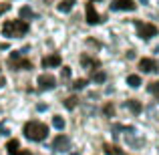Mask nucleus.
Masks as SVG:
<instances>
[{
	"label": "nucleus",
	"mask_w": 159,
	"mask_h": 155,
	"mask_svg": "<svg viewBox=\"0 0 159 155\" xmlns=\"http://www.w3.org/2000/svg\"><path fill=\"white\" fill-rule=\"evenodd\" d=\"M22 131L30 141H43L48 135V127L44 123H40V121H28V123H24Z\"/></svg>",
	"instance_id": "f257e3e1"
},
{
	"label": "nucleus",
	"mask_w": 159,
	"mask_h": 155,
	"mask_svg": "<svg viewBox=\"0 0 159 155\" xmlns=\"http://www.w3.org/2000/svg\"><path fill=\"white\" fill-rule=\"evenodd\" d=\"M28 32V22L26 20H6L2 26V34L8 39H16V36H24Z\"/></svg>",
	"instance_id": "f03ea898"
},
{
	"label": "nucleus",
	"mask_w": 159,
	"mask_h": 155,
	"mask_svg": "<svg viewBox=\"0 0 159 155\" xmlns=\"http://www.w3.org/2000/svg\"><path fill=\"white\" fill-rule=\"evenodd\" d=\"M8 66H12V71H28L32 69V62L28 58H24L20 52H12L8 57Z\"/></svg>",
	"instance_id": "7ed1b4c3"
},
{
	"label": "nucleus",
	"mask_w": 159,
	"mask_h": 155,
	"mask_svg": "<svg viewBox=\"0 0 159 155\" xmlns=\"http://www.w3.org/2000/svg\"><path fill=\"white\" fill-rule=\"evenodd\" d=\"M135 28H137V34H139L143 40H149V39H153V36H157V32H159L155 24L141 22V20H135Z\"/></svg>",
	"instance_id": "20e7f679"
},
{
	"label": "nucleus",
	"mask_w": 159,
	"mask_h": 155,
	"mask_svg": "<svg viewBox=\"0 0 159 155\" xmlns=\"http://www.w3.org/2000/svg\"><path fill=\"white\" fill-rule=\"evenodd\" d=\"M54 83H57V79L52 77V75H40L39 77V89L40 91H51V89H54Z\"/></svg>",
	"instance_id": "39448f33"
},
{
	"label": "nucleus",
	"mask_w": 159,
	"mask_h": 155,
	"mask_svg": "<svg viewBox=\"0 0 159 155\" xmlns=\"http://www.w3.org/2000/svg\"><path fill=\"white\" fill-rule=\"evenodd\" d=\"M137 4L133 0H113L111 2V10H135Z\"/></svg>",
	"instance_id": "423d86ee"
},
{
	"label": "nucleus",
	"mask_w": 159,
	"mask_h": 155,
	"mask_svg": "<svg viewBox=\"0 0 159 155\" xmlns=\"http://www.w3.org/2000/svg\"><path fill=\"white\" fill-rule=\"evenodd\" d=\"M52 147L57 149V151H69V147H70V139L66 135H58L57 139L52 141Z\"/></svg>",
	"instance_id": "0eeeda50"
},
{
	"label": "nucleus",
	"mask_w": 159,
	"mask_h": 155,
	"mask_svg": "<svg viewBox=\"0 0 159 155\" xmlns=\"http://www.w3.org/2000/svg\"><path fill=\"white\" fill-rule=\"evenodd\" d=\"M61 54H48L43 58V66L44 69H51V66H61Z\"/></svg>",
	"instance_id": "6e6552de"
},
{
	"label": "nucleus",
	"mask_w": 159,
	"mask_h": 155,
	"mask_svg": "<svg viewBox=\"0 0 159 155\" xmlns=\"http://www.w3.org/2000/svg\"><path fill=\"white\" fill-rule=\"evenodd\" d=\"M87 22H89V24H97L99 22V12L95 10V4L93 2L87 4Z\"/></svg>",
	"instance_id": "1a4fd4ad"
},
{
	"label": "nucleus",
	"mask_w": 159,
	"mask_h": 155,
	"mask_svg": "<svg viewBox=\"0 0 159 155\" xmlns=\"http://www.w3.org/2000/svg\"><path fill=\"white\" fill-rule=\"evenodd\" d=\"M139 69L143 71V73H151V71H157V65L153 58H141L139 61Z\"/></svg>",
	"instance_id": "9d476101"
},
{
	"label": "nucleus",
	"mask_w": 159,
	"mask_h": 155,
	"mask_svg": "<svg viewBox=\"0 0 159 155\" xmlns=\"http://www.w3.org/2000/svg\"><path fill=\"white\" fill-rule=\"evenodd\" d=\"M125 107H127L129 111L133 113V115H139L141 109H143V107H141V103H139V101H135V99H129V101H125Z\"/></svg>",
	"instance_id": "9b49d317"
},
{
	"label": "nucleus",
	"mask_w": 159,
	"mask_h": 155,
	"mask_svg": "<svg viewBox=\"0 0 159 155\" xmlns=\"http://www.w3.org/2000/svg\"><path fill=\"white\" fill-rule=\"evenodd\" d=\"M20 151V143H18V139H10L6 143V153L8 155H18Z\"/></svg>",
	"instance_id": "f8f14e48"
},
{
	"label": "nucleus",
	"mask_w": 159,
	"mask_h": 155,
	"mask_svg": "<svg viewBox=\"0 0 159 155\" xmlns=\"http://www.w3.org/2000/svg\"><path fill=\"white\" fill-rule=\"evenodd\" d=\"M73 6H75V0H61V2L57 4L58 12H70V10H73Z\"/></svg>",
	"instance_id": "ddd939ff"
},
{
	"label": "nucleus",
	"mask_w": 159,
	"mask_h": 155,
	"mask_svg": "<svg viewBox=\"0 0 159 155\" xmlns=\"http://www.w3.org/2000/svg\"><path fill=\"white\" fill-rule=\"evenodd\" d=\"M127 85L133 87V89H137V87L141 85V77H139V75H129V77H127Z\"/></svg>",
	"instance_id": "4468645a"
},
{
	"label": "nucleus",
	"mask_w": 159,
	"mask_h": 155,
	"mask_svg": "<svg viewBox=\"0 0 159 155\" xmlns=\"http://www.w3.org/2000/svg\"><path fill=\"white\" fill-rule=\"evenodd\" d=\"M81 62L87 66V69H95V66H99V61H95V58H89V57H81Z\"/></svg>",
	"instance_id": "2eb2a0df"
},
{
	"label": "nucleus",
	"mask_w": 159,
	"mask_h": 155,
	"mask_svg": "<svg viewBox=\"0 0 159 155\" xmlns=\"http://www.w3.org/2000/svg\"><path fill=\"white\" fill-rule=\"evenodd\" d=\"M147 89H149V93H151L153 97H155L157 101H159V81H153V83H149V87H147Z\"/></svg>",
	"instance_id": "dca6fc26"
},
{
	"label": "nucleus",
	"mask_w": 159,
	"mask_h": 155,
	"mask_svg": "<svg viewBox=\"0 0 159 155\" xmlns=\"http://www.w3.org/2000/svg\"><path fill=\"white\" fill-rule=\"evenodd\" d=\"M105 153H107V155H121L123 151H121V149L117 147V145H111V143H107V145H105Z\"/></svg>",
	"instance_id": "f3484780"
},
{
	"label": "nucleus",
	"mask_w": 159,
	"mask_h": 155,
	"mask_svg": "<svg viewBox=\"0 0 159 155\" xmlns=\"http://www.w3.org/2000/svg\"><path fill=\"white\" fill-rule=\"evenodd\" d=\"M93 81H95V83H105V81H107V75L103 73V71H99V73H93Z\"/></svg>",
	"instance_id": "a211bd4d"
},
{
	"label": "nucleus",
	"mask_w": 159,
	"mask_h": 155,
	"mask_svg": "<svg viewBox=\"0 0 159 155\" xmlns=\"http://www.w3.org/2000/svg\"><path fill=\"white\" fill-rule=\"evenodd\" d=\"M52 125H54V127H57V129H61V131H62V129H65V119H62V117H54V119H52Z\"/></svg>",
	"instance_id": "6ab92c4d"
},
{
	"label": "nucleus",
	"mask_w": 159,
	"mask_h": 155,
	"mask_svg": "<svg viewBox=\"0 0 159 155\" xmlns=\"http://www.w3.org/2000/svg\"><path fill=\"white\" fill-rule=\"evenodd\" d=\"M77 103H79L77 97H69V99L65 101V107H66V109H75V107H77Z\"/></svg>",
	"instance_id": "aec40b11"
},
{
	"label": "nucleus",
	"mask_w": 159,
	"mask_h": 155,
	"mask_svg": "<svg viewBox=\"0 0 159 155\" xmlns=\"http://www.w3.org/2000/svg\"><path fill=\"white\" fill-rule=\"evenodd\" d=\"M20 18H32V10L28 6H22L20 8Z\"/></svg>",
	"instance_id": "412c9836"
},
{
	"label": "nucleus",
	"mask_w": 159,
	"mask_h": 155,
	"mask_svg": "<svg viewBox=\"0 0 159 155\" xmlns=\"http://www.w3.org/2000/svg\"><path fill=\"white\" fill-rule=\"evenodd\" d=\"M85 87H87V79H77V81H75L73 83V89H85Z\"/></svg>",
	"instance_id": "4be33fe9"
},
{
	"label": "nucleus",
	"mask_w": 159,
	"mask_h": 155,
	"mask_svg": "<svg viewBox=\"0 0 159 155\" xmlns=\"http://www.w3.org/2000/svg\"><path fill=\"white\" fill-rule=\"evenodd\" d=\"M103 113H105L107 117H113V115H115V107H113L111 103H107L105 107H103Z\"/></svg>",
	"instance_id": "5701e85b"
},
{
	"label": "nucleus",
	"mask_w": 159,
	"mask_h": 155,
	"mask_svg": "<svg viewBox=\"0 0 159 155\" xmlns=\"http://www.w3.org/2000/svg\"><path fill=\"white\" fill-rule=\"evenodd\" d=\"M61 79H62V81L70 79V69H69V66H62V71H61Z\"/></svg>",
	"instance_id": "b1692460"
},
{
	"label": "nucleus",
	"mask_w": 159,
	"mask_h": 155,
	"mask_svg": "<svg viewBox=\"0 0 159 155\" xmlns=\"http://www.w3.org/2000/svg\"><path fill=\"white\" fill-rule=\"evenodd\" d=\"M8 10H10V4H8V2H2V4H0V16L6 14Z\"/></svg>",
	"instance_id": "393cba45"
},
{
	"label": "nucleus",
	"mask_w": 159,
	"mask_h": 155,
	"mask_svg": "<svg viewBox=\"0 0 159 155\" xmlns=\"http://www.w3.org/2000/svg\"><path fill=\"white\" fill-rule=\"evenodd\" d=\"M4 85H6V79H4V77H0V87H4Z\"/></svg>",
	"instance_id": "a878e982"
},
{
	"label": "nucleus",
	"mask_w": 159,
	"mask_h": 155,
	"mask_svg": "<svg viewBox=\"0 0 159 155\" xmlns=\"http://www.w3.org/2000/svg\"><path fill=\"white\" fill-rule=\"evenodd\" d=\"M18 155H32L30 151H22V149H20V151H18Z\"/></svg>",
	"instance_id": "bb28decb"
},
{
	"label": "nucleus",
	"mask_w": 159,
	"mask_h": 155,
	"mask_svg": "<svg viewBox=\"0 0 159 155\" xmlns=\"http://www.w3.org/2000/svg\"><path fill=\"white\" fill-rule=\"evenodd\" d=\"M141 2H143V4H147V0H141Z\"/></svg>",
	"instance_id": "cd10ccee"
},
{
	"label": "nucleus",
	"mask_w": 159,
	"mask_h": 155,
	"mask_svg": "<svg viewBox=\"0 0 159 155\" xmlns=\"http://www.w3.org/2000/svg\"><path fill=\"white\" fill-rule=\"evenodd\" d=\"M70 155H79V153H70Z\"/></svg>",
	"instance_id": "c85d7f7f"
}]
</instances>
